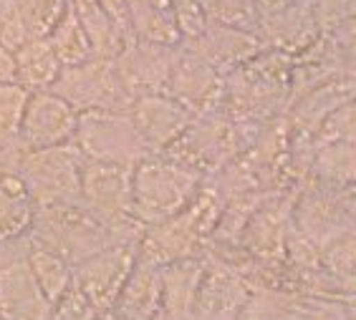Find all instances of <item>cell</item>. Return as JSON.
<instances>
[{"label":"cell","instance_id":"23","mask_svg":"<svg viewBox=\"0 0 356 320\" xmlns=\"http://www.w3.org/2000/svg\"><path fill=\"white\" fill-rule=\"evenodd\" d=\"M323 144H356V106L354 101L331 111L314 134V149Z\"/></svg>","mask_w":356,"mask_h":320},{"label":"cell","instance_id":"28","mask_svg":"<svg viewBox=\"0 0 356 320\" xmlns=\"http://www.w3.org/2000/svg\"><path fill=\"white\" fill-rule=\"evenodd\" d=\"M152 320H167V318H165V313H159V315H154Z\"/></svg>","mask_w":356,"mask_h":320},{"label":"cell","instance_id":"25","mask_svg":"<svg viewBox=\"0 0 356 320\" xmlns=\"http://www.w3.org/2000/svg\"><path fill=\"white\" fill-rule=\"evenodd\" d=\"M172 13H175V26H177L179 38L185 43L197 41L210 26L200 0H172Z\"/></svg>","mask_w":356,"mask_h":320},{"label":"cell","instance_id":"13","mask_svg":"<svg viewBox=\"0 0 356 320\" xmlns=\"http://www.w3.org/2000/svg\"><path fill=\"white\" fill-rule=\"evenodd\" d=\"M175 48L134 41L124 46L114 58L124 86L134 99L149 94H167Z\"/></svg>","mask_w":356,"mask_h":320},{"label":"cell","instance_id":"1","mask_svg":"<svg viewBox=\"0 0 356 320\" xmlns=\"http://www.w3.org/2000/svg\"><path fill=\"white\" fill-rule=\"evenodd\" d=\"M144 227L137 219H109L99 217L81 202L74 205H48L35 207L31 237L41 245L58 252L71 265H79L86 258L102 252L104 247L117 245V242H139Z\"/></svg>","mask_w":356,"mask_h":320},{"label":"cell","instance_id":"26","mask_svg":"<svg viewBox=\"0 0 356 320\" xmlns=\"http://www.w3.org/2000/svg\"><path fill=\"white\" fill-rule=\"evenodd\" d=\"M0 83H15V51L0 43Z\"/></svg>","mask_w":356,"mask_h":320},{"label":"cell","instance_id":"16","mask_svg":"<svg viewBox=\"0 0 356 320\" xmlns=\"http://www.w3.org/2000/svg\"><path fill=\"white\" fill-rule=\"evenodd\" d=\"M111 308L127 320H152L162 313V267L137 258Z\"/></svg>","mask_w":356,"mask_h":320},{"label":"cell","instance_id":"18","mask_svg":"<svg viewBox=\"0 0 356 320\" xmlns=\"http://www.w3.org/2000/svg\"><path fill=\"white\" fill-rule=\"evenodd\" d=\"M26 262L35 280V285H38V290L43 293V298L48 300L51 308L74 285V265H71L69 260H63L58 252L51 250V247L35 242L31 235H28Z\"/></svg>","mask_w":356,"mask_h":320},{"label":"cell","instance_id":"8","mask_svg":"<svg viewBox=\"0 0 356 320\" xmlns=\"http://www.w3.org/2000/svg\"><path fill=\"white\" fill-rule=\"evenodd\" d=\"M137 247L139 242H117L74 265V285L86 298L94 313L109 310L114 305L137 262Z\"/></svg>","mask_w":356,"mask_h":320},{"label":"cell","instance_id":"7","mask_svg":"<svg viewBox=\"0 0 356 320\" xmlns=\"http://www.w3.org/2000/svg\"><path fill=\"white\" fill-rule=\"evenodd\" d=\"M26 237L0 242V320H48L51 305L26 262Z\"/></svg>","mask_w":356,"mask_h":320},{"label":"cell","instance_id":"14","mask_svg":"<svg viewBox=\"0 0 356 320\" xmlns=\"http://www.w3.org/2000/svg\"><path fill=\"white\" fill-rule=\"evenodd\" d=\"M187 46L222 76H227L230 71H235L238 66L248 63L250 58H255L268 48L258 35L218 26V23H210L205 33L200 35L197 41H190Z\"/></svg>","mask_w":356,"mask_h":320},{"label":"cell","instance_id":"21","mask_svg":"<svg viewBox=\"0 0 356 320\" xmlns=\"http://www.w3.org/2000/svg\"><path fill=\"white\" fill-rule=\"evenodd\" d=\"M28 91L18 83H0V171H13L21 159L18 129L26 109Z\"/></svg>","mask_w":356,"mask_h":320},{"label":"cell","instance_id":"4","mask_svg":"<svg viewBox=\"0 0 356 320\" xmlns=\"http://www.w3.org/2000/svg\"><path fill=\"white\" fill-rule=\"evenodd\" d=\"M81 151L74 144L54 146V149L26 151L15 164V174L31 192L35 207L74 205L79 199V179H81Z\"/></svg>","mask_w":356,"mask_h":320},{"label":"cell","instance_id":"3","mask_svg":"<svg viewBox=\"0 0 356 320\" xmlns=\"http://www.w3.org/2000/svg\"><path fill=\"white\" fill-rule=\"evenodd\" d=\"M291 225L318 247L329 245L341 235H351L356 225L354 187L336 190L303 179L293 197Z\"/></svg>","mask_w":356,"mask_h":320},{"label":"cell","instance_id":"17","mask_svg":"<svg viewBox=\"0 0 356 320\" xmlns=\"http://www.w3.org/2000/svg\"><path fill=\"white\" fill-rule=\"evenodd\" d=\"M61 71L63 66L58 63L54 48L46 38H28L15 51V83L28 94L51 91Z\"/></svg>","mask_w":356,"mask_h":320},{"label":"cell","instance_id":"20","mask_svg":"<svg viewBox=\"0 0 356 320\" xmlns=\"http://www.w3.org/2000/svg\"><path fill=\"white\" fill-rule=\"evenodd\" d=\"M303 179H311L323 187H336V190H351L356 184V144L316 146Z\"/></svg>","mask_w":356,"mask_h":320},{"label":"cell","instance_id":"27","mask_svg":"<svg viewBox=\"0 0 356 320\" xmlns=\"http://www.w3.org/2000/svg\"><path fill=\"white\" fill-rule=\"evenodd\" d=\"M94 320H127L124 315H119L114 308H109V310H102V313H94Z\"/></svg>","mask_w":356,"mask_h":320},{"label":"cell","instance_id":"2","mask_svg":"<svg viewBox=\"0 0 356 320\" xmlns=\"http://www.w3.org/2000/svg\"><path fill=\"white\" fill-rule=\"evenodd\" d=\"M202 177L165 154H149L131 169V217L142 227L175 217L197 194Z\"/></svg>","mask_w":356,"mask_h":320},{"label":"cell","instance_id":"19","mask_svg":"<svg viewBox=\"0 0 356 320\" xmlns=\"http://www.w3.org/2000/svg\"><path fill=\"white\" fill-rule=\"evenodd\" d=\"M35 205L15 171H0V242L26 237L33 225Z\"/></svg>","mask_w":356,"mask_h":320},{"label":"cell","instance_id":"24","mask_svg":"<svg viewBox=\"0 0 356 320\" xmlns=\"http://www.w3.org/2000/svg\"><path fill=\"white\" fill-rule=\"evenodd\" d=\"M311 13H314L318 35L336 33L354 26L356 0H311Z\"/></svg>","mask_w":356,"mask_h":320},{"label":"cell","instance_id":"6","mask_svg":"<svg viewBox=\"0 0 356 320\" xmlns=\"http://www.w3.org/2000/svg\"><path fill=\"white\" fill-rule=\"evenodd\" d=\"M56 96L81 111H129L134 96L127 91L114 58H91L81 66L63 69L51 86Z\"/></svg>","mask_w":356,"mask_h":320},{"label":"cell","instance_id":"15","mask_svg":"<svg viewBox=\"0 0 356 320\" xmlns=\"http://www.w3.org/2000/svg\"><path fill=\"white\" fill-rule=\"evenodd\" d=\"M205 255L177 260L162 267V313L167 320H192Z\"/></svg>","mask_w":356,"mask_h":320},{"label":"cell","instance_id":"22","mask_svg":"<svg viewBox=\"0 0 356 320\" xmlns=\"http://www.w3.org/2000/svg\"><path fill=\"white\" fill-rule=\"evenodd\" d=\"M46 41L54 48L56 58L63 69H71V66H81V63L91 61L94 58V48L89 43V35L83 31V26L79 23L76 13L66 6L63 15L58 18L51 33L46 35Z\"/></svg>","mask_w":356,"mask_h":320},{"label":"cell","instance_id":"12","mask_svg":"<svg viewBox=\"0 0 356 320\" xmlns=\"http://www.w3.org/2000/svg\"><path fill=\"white\" fill-rule=\"evenodd\" d=\"M129 119L142 134L144 144L149 146L154 154L167 149L172 142H177L187 131L195 114L187 106L172 99L170 94H149L134 99L129 106Z\"/></svg>","mask_w":356,"mask_h":320},{"label":"cell","instance_id":"10","mask_svg":"<svg viewBox=\"0 0 356 320\" xmlns=\"http://www.w3.org/2000/svg\"><path fill=\"white\" fill-rule=\"evenodd\" d=\"M131 169L124 164L83 159L79 179V199L94 214L119 222L131 217Z\"/></svg>","mask_w":356,"mask_h":320},{"label":"cell","instance_id":"9","mask_svg":"<svg viewBox=\"0 0 356 320\" xmlns=\"http://www.w3.org/2000/svg\"><path fill=\"white\" fill-rule=\"evenodd\" d=\"M76 126H79V111L69 101H63L54 91H35V94H28L26 109H23L18 146L23 154L66 146V144H74Z\"/></svg>","mask_w":356,"mask_h":320},{"label":"cell","instance_id":"11","mask_svg":"<svg viewBox=\"0 0 356 320\" xmlns=\"http://www.w3.org/2000/svg\"><path fill=\"white\" fill-rule=\"evenodd\" d=\"M250 295L253 287L235 267L205 255V270L200 280L192 320H238Z\"/></svg>","mask_w":356,"mask_h":320},{"label":"cell","instance_id":"5","mask_svg":"<svg viewBox=\"0 0 356 320\" xmlns=\"http://www.w3.org/2000/svg\"><path fill=\"white\" fill-rule=\"evenodd\" d=\"M74 146L83 159L134 167L154 151L144 144L142 134L124 111H81Z\"/></svg>","mask_w":356,"mask_h":320}]
</instances>
